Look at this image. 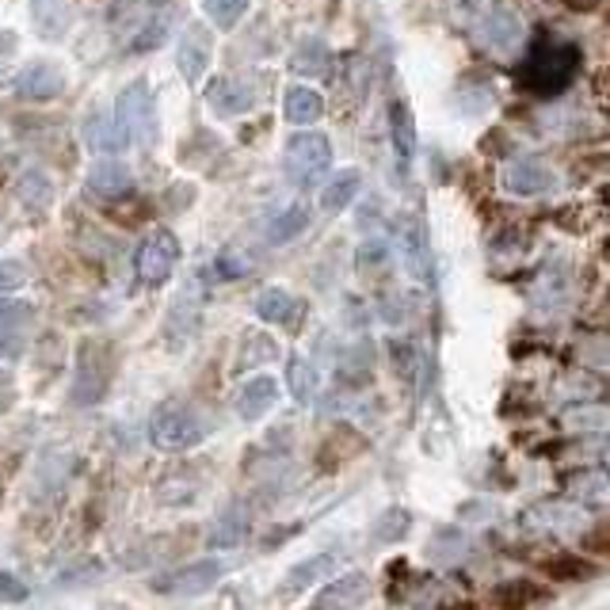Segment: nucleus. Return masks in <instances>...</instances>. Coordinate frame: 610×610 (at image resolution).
<instances>
[{
    "mask_svg": "<svg viewBox=\"0 0 610 610\" xmlns=\"http://www.w3.org/2000/svg\"><path fill=\"white\" fill-rule=\"evenodd\" d=\"M580 73V47H572V42H534L531 54H526L523 62V85L531 88V92H542V96H554V92H564V88L572 85V77Z\"/></svg>",
    "mask_w": 610,
    "mask_h": 610,
    "instance_id": "f257e3e1",
    "label": "nucleus"
},
{
    "mask_svg": "<svg viewBox=\"0 0 610 610\" xmlns=\"http://www.w3.org/2000/svg\"><path fill=\"white\" fill-rule=\"evenodd\" d=\"M211 435V423L188 401H165L149 416V443L157 450H191Z\"/></svg>",
    "mask_w": 610,
    "mask_h": 610,
    "instance_id": "f03ea898",
    "label": "nucleus"
},
{
    "mask_svg": "<svg viewBox=\"0 0 610 610\" xmlns=\"http://www.w3.org/2000/svg\"><path fill=\"white\" fill-rule=\"evenodd\" d=\"M115 126L123 141H134L141 149L157 145V107L145 80H130L115 100Z\"/></svg>",
    "mask_w": 610,
    "mask_h": 610,
    "instance_id": "7ed1b4c3",
    "label": "nucleus"
},
{
    "mask_svg": "<svg viewBox=\"0 0 610 610\" xmlns=\"http://www.w3.org/2000/svg\"><path fill=\"white\" fill-rule=\"evenodd\" d=\"M115 378V347L103 340H85L77 352V374H73V405H96Z\"/></svg>",
    "mask_w": 610,
    "mask_h": 610,
    "instance_id": "20e7f679",
    "label": "nucleus"
},
{
    "mask_svg": "<svg viewBox=\"0 0 610 610\" xmlns=\"http://www.w3.org/2000/svg\"><path fill=\"white\" fill-rule=\"evenodd\" d=\"M332 165V145L325 134L302 130L287 141V153H282V168L294 183H317Z\"/></svg>",
    "mask_w": 610,
    "mask_h": 610,
    "instance_id": "39448f33",
    "label": "nucleus"
},
{
    "mask_svg": "<svg viewBox=\"0 0 610 610\" xmlns=\"http://www.w3.org/2000/svg\"><path fill=\"white\" fill-rule=\"evenodd\" d=\"M180 264V241L173 229H153L138 249V279L145 287H161Z\"/></svg>",
    "mask_w": 610,
    "mask_h": 610,
    "instance_id": "423d86ee",
    "label": "nucleus"
},
{
    "mask_svg": "<svg viewBox=\"0 0 610 610\" xmlns=\"http://www.w3.org/2000/svg\"><path fill=\"white\" fill-rule=\"evenodd\" d=\"M259 103V88L252 77H218L206 88V107L218 118H241Z\"/></svg>",
    "mask_w": 610,
    "mask_h": 610,
    "instance_id": "0eeeda50",
    "label": "nucleus"
},
{
    "mask_svg": "<svg viewBox=\"0 0 610 610\" xmlns=\"http://www.w3.org/2000/svg\"><path fill=\"white\" fill-rule=\"evenodd\" d=\"M229 569H233L229 561L206 557V561L188 564V569L173 572V576H165L161 584H153V587H157V592H165V595H203V592H211L218 580H226Z\"/></svg>",
    "mask_w": 610,
    "mask_h": 610,
    "instance_id": "6e6552de",
    "label": "nucleus"
},
{
    "mask_svg": "<svg viewBox=\"0 0 610 610\" xmlns=\"http://www.w3.org/2000/svg\"><path fill=\"white\" fill-rule=\"evenodd\" d=\"M397 256H401V267H405L416 282L431 279V249H428V233H423L420 218H401V226H397Z\"/></svg>",
    "mask_w": 610,
    "mask_h": 610,
    "instance_id": "1a4fd4ad",
    "label": "nucleus"
},
{
    "mask_svg": "<svg viewBox=\"0 0 610 610\" xmlns=\"http://www.w3.org/2000/svg\"><path fill=\"white\" fill-rule=\"evenodd\" d=\"M199 314H203V287H199V279H191L188 287L176 294L173 314H168V321H165L168 344H173V347L188 344V340L195 336V329H199Z\"/></svg>",
    "mask_w": 610,
    "mask_h": 610,
    "instance_id": "9d476101",
    "label": "nucleus"
},
{
    "mask_svg": "<svg viewBox=\"0 0 610 610\" xmlns=\"http://www.w3.org/2000/svg\"><path fill=\"white\" fill-rule=\"evenodd\" d=\"M65 92V73L54 62H31L20 69L16 77V96L27 103H50Z\"/></svg>",
    "mask_w": 610,
    "mask_h": 610,
    "instance_id": "9b49d317",
    "label": "nucleus"
},
{
    "mask_svg": "<svg viewBox=\"0 0 610 610\" xmlns=\"http://www.w3.org/2000/svg\"><path fill=\"white\" fill-rule=\"evenodd\" d=\"M500 183H504V191H511V195L531 199V195L549 191L554 176H549V168L542 165L538 157H516V161H508V165H504Z\"/></svg>",
    "mask_w": 610,
    "mask_h": 610,
    "instance_id": "f8f14e48",
    "label": "nucleus"
},
{
    "mask_svg": "<svg viewBox=\"0 0 610 610\" xmlns=\"http://www.w3.org/2000/svg\"><path fill=\"white\" fill-rule=\"evenodd\" d=\"M367 592H370L367 572H344V576L329 580V584L321 587L314 610H352V607H359V602L367 599Z\"/></svg>",
    "mask_w": 610,
    "mask_h": 610,
    "instance_id": "ddd939ff",
    "label": "nucleus"
},
{
    "mask_svg": "<svg viewBox=\"0 0 610 610\" xmlns=\"http://www.w3.org/2000/svg\"><path fill=\"white\" fill-rule=\"evenodd\" d=\"M275 401H279V382H275L271 374H256L241 385V393H237V416L249 420V423H256L271 412Z\"/></svg>",
    "mask_w": 610,
    "mask_h": 610,
    "instance_id": "4468645a",
    "label": "nucleus"
},
{
    "mask_svg": "<svg viewBox=\"0 0 610 610\" xmlns=\"http://www.w3.org/2000/svg\"><path fill=\"white\" fill-rule=\"evenodd\" d=\"M256 317L267 325H279V329H294L297 317H302V302H297L290 290L267 287V290H259V297H256Z\"/></svg>",
    "mask_w": 610,
    "mask_h": 610,
    "instance_id": "2eb2a0df",
    "label": "nucleus"
},
{
    "mask_svg": "<svg viewBox=\"0 0 610 610\" xmlns=\"http://www.w3.org/2000/svg\"><path fill=\"white\" fill-rule=\"evenodd\" d=\"M390 138H393V157H397V173H401V180H405L408 168H412V153H416V118L408 103H393Z\"/></svg>",
    "mask_w": 610,
    "mask_h": 610,
    "instance_id": "dca6fc26",
    "label": "nucleus"
},
{
    "mask_svg": "<svg viewBox=\"0 0 610 610\" xmlns=\"http://www.w3.org/2000/svg\"><path fill=\"white\" fill-rule=\"evenodd\" d=\"M80 138H85V145L92 149V153H118V149L126 145L123 134H118L115 126V115H107V111L92 107L85 115V123H80Z\"/></svg>",
    "mask_w": 610,
    "mask_h": 610,
    "instance_id": "f3484780",
    "label": "nucleus"
},
{
    "mask_svg": "<svg viewBox=\"0 0 610 610\" xmlns=\"http://www.w3.org/2000/svg\"><path fill=\"white\" fill-rule=\"evenodd\" d=\"M180 73L195 85V80H203L206 65H211V35H206V27H188L180 39Z\"/></svg>",
    "mask_w": 610,
    "mask_h": 610,
    "instance_id": "a211bd4d",
    "label": "nucleus"
},
{
    "mask_svg": "<svg viewBox=\"0 0 610 610\" xmlns=\"http://www.w3.org/2000/svg\"><path fill=\"white\" fill-rule=\"evenodd\" d=\"M244 538H249V516H244V508H229L214 519L211 534H206V546L211 549H233V546H241Z\"/></svg>",
    "mask_w": 610,
    "mask_h": 610,
    "instance_id": "6ab92c4d",
    "label": "nucleus"
},
{
    "mask_svg": "<svg viewBox=\"0 0 610 610\" xmlns=\"http://www.w3.org/2000/svg\"><path fill=\"white\" fill-rule=\"evenodd\" d=\"M282 115L294 126H314L325 115V100L314 88H290L287 100H282Z\"/></svg>",
    "mask_w": 610,
    "mask_h": 610,
    "instance_id": "aec40b11",
    "label": "nucleus"
},
{
    "mask_svg": "<svg viewBox=\"0 0 610 610\" xmlns=\"http://www.w3.org/2000/svg\"><path fill=\"white\" fill-rule=\"evenodd\" d=\"M305 226H309V203H290V206H282L279 214H275V221L267 226V241L271 244H290L294 237H302L305 233Z\"/></svg>",
    "mask_w": 610,
    "mask_h": 610,
    "instance_id": "412c9836",
    "label": "nucleus"
},
{
    "mask_svg": "<svg viewBox=\"0 0 610 610\" xmlns=\"http://www.w3.org/2000/svg\"><path fill=\"white\" fill-rule=\"evenodd\" d=\"M31 16H35V31L50 42L65 39V31H69V9H65V0H35Z\"/></svg>",
    "mask_w": 610,
    "mask_h": 610,
    "instance_id": "4be33fe9",
    "label": "nucleus"
},
{
    "mask_svg": "<svg viewBox=\"0 0 610 610\" xmlns=\"http://www.w3.org/2000/svg\"><path fill=\"white\" fill-rule=\"evenodd\" d=\"M287 385L294 393L297 405H309L317 401V390H321V378H317V367L302 355H290L287 359Z\"/></svg>",
    "mask_w": 610,
    "mask_h": 610,
    "instance_id": "5701e85b",
    "label": "nucleus"
},
{
    "mask_svg": "<svg viewBox=\"0 0 610 610\" xmlns=\"http://www.w3.org/2000/svg\"><path fill=\"white\" fill-rule=\"evenodd\" d=\"M88 191H96V195H103V199L123 195V191H130V168L115 165V161H100V165H92V173H88Z\"/></svg>",
    "mask_w": 610,
    "mask_h": 610,
    "instance_id": "b1692460",
    "label": "nucleus"
},
{
    "mask_svg": "<svg viewBox=\"0 0 610 610\" xmlns=\"http://www.w3.org/2000/svg\"><path fill=\"white\" fill-rule=\"evenodd\" d=\"M359 191H363V176L355 173V168H344V173H340L336 180L321 191V206L329 214H340V211H347V206L355 203V195H359Z\"/></svg>",
    "mask_w": 610,
    "mask_h": 610,
    "instance_id": "393cba45",
    "label": "nucleus"
},
{
    "mask_svg": "<svg viewBox=\"0 0 610 610\" xmlns=\"http://www.w3.org/2000/svg\"><path fill=\"white\" fill-rule=\"evenodd\" d=\"M332 569H336V557L332 554L305 557V561H297L294 569L287 572V592H302V587H309V584H321Z\"/></svg>",
    "mask_w": 610,
    "mask_h": 610,
    "instance_id": "a878e982",
    "label": "nucleus"
},
{
    "mask_svg": "<svg viewBox=\"0 0 610 610\" xmlns=\"http://www.w3.org/2000/svg\"><path fill=\"white\" fill-rule=\"evenodd\" d=\"M485 35L496 50H516L519 47V35H523V24L516 20V12L508 9H493L485 20Z\"/></svg>",
    "mask_w": 610,
    "mask_h": 610,
    "instance_id": "bb28decb",
    "label": "nucleus"
},
{
    "mask_svg": "<svg viewBox=\"0 0 610 610\" xmlns=\"http://www.w3.org/2000/svg\"><path fill=\"white\" fill-rule=\"evenodd\" d=\"M290 69H294L297 77H321V73L329 69V47H325L321 39H305L302 47L294 50V58H290Z\"/></svg>",
    "mask_w": 610,
    "mask_h": 610,
    "instance_id": "cd10ccee",
    "label": "nucleus"
},
{
    "mask_svg": "<svg viewBox=\"0 0 610 610\" xmlns=\"http://www.w3.org/2000/svg\"><path fill=\"white\" fill-rule=\"evenodd\" d=\"M496 610H531V602H538V587L526 580H508L493 592Z\"/></svg>",
    "mask_w": 610,
    "mask_h": 610,
    "instance_id": "c85d7f7f",
    "label": "nucleus"
},
{
    "mask_svg": "<svg viewBox=\"0 0 610 610\" xmlns=\"http://www.w3.org/2000/svg\"><path fill=\"white\" fill-rule=\"evenodd\" d=\"M542 569H546V576L554 580V584H572V580L592 576V564H587L580 554H561V557H554V561L542 564Z\"/></svg>",
    "mask_w": 610,
    "mask_h": 610,
    "instance_id": "c756f323",
    "label": "nucleus"
},
{
    "mask_svg": "<svg viewBox=\"0 0 610 610\" xmlns=\"http://www.w3.org/2000/svg\"><path fill=\"white\" fill-rule=\"evenodd\" d=\"M16 195H20V203H27V206H50L54 203V188H50V180L42 173H24L20 176V188H16Z\"/></svg>",
    "mask_w": 610,
    "mask_h": 610,
    "instance_id": "7c9ffc66",
    "label": "nucleus"
},
{
    "mask_svg": "<svg viewBox=\"0 0 610 610\" xmlns=\"http://www.w3.org/2000/svg\"><path fill=\"white\" fill-rule=\"evenodd\" d=\"M408 526H412V516H408L405 508H390V511H382V519H378V526H374L370 534H374V542L390 546V542H401V538H405Z\"/></svg>",
    "mask_w": 610,
    "mask_h": 610,
    "instance_id": "2f4dec72",
    "label": "nucleus"
},
{
    "mask_svg": "<svg viewBox=\"0 0 610 610\" xmlns=\"http://www.w3.org/2000/svg\"><path fill=\"white\" fill-rule=\"evenodd\" d=\"M244 12H249V0H206V16H211L214 27H221V31H233Z\"/></svg>",
    "mask_w": 610,
    "mask_h": 610,
    "instance_id": "473e14b6",
    "label": "nucleus"
},
{
    "mask_svg": "<svg viewBox=\"0 0 610 610\" xmlns=\"http://www.w3.org/2000/svg\"><path fill=\"white\" fill-rule=\"evenodd\" d=\"M340 370H344V382H367L370 370H374V352H370L367 344L352 347V352L344 355V363H340Z\"/></svg>",
    "mask_w": 610,
    "mask_h": 610,
    "instance_id": "72a5a7b5",
    "label": "nucleus"
},
{
    "mask_svg": "<svg viewBox=\"0 0 610 610\" xmlns=\"http://www.w3.org/2000/svg\"><path fill=\"white\" fill-rule=\"evenodd\" d=\"M275 355H279L275 340L264 336V332H252V336H244V344H241V367H259V363L275 359Z\"/></svg>",
    "mask_w": 610,
    "mask_h": 610,
    "instance_id": "f704fd0d",
    "label": "nucleus"
},
{
    "mask_svg": "<svg viewBox=\"0 0 610 610\" xmlns=\"http://www.w3.org/2000/svg\"><path fill=\"white\" fill-rule=\"evenodd\" d=\"M27 282V267L20 259H4L0 256V294H12Z\"/></svg>",
    "mask_w": 610,
    "mask_h": 610,
    "instance_id": "c9c22d12",
    "label": "nucleus"
},
{
    "mask_svg": "<svg viewBox=\"0 0 610 610\" xmlns=\"http://www.w3.org/2000/svg\"><path fill=\"white\" fill-rule=\"evenodd\" d=\"M244 271H249V256H237L233 249L214 259V275H218V279H237V275H244Z\"/></svg>",
    "mask_w": 610,
    "mask_h": 610,
    "instance_id": "e433bc0d",
    "label": "nucleus"
},
{
    "mask_svg": "<svg viewBox=\"0 0 610 610\" xmlns=\"http://www.w3.org/2000/svg\"><path fill=\"white\" fill-rule=\"evenodd\" d=\"M27 599V584L16 572H0V602H24Z\"/></svg>",
    "mask_w": 610,
    "mask_h": 610,
    "instance_id": "4c0bfd02",
    "label": "nucleus"
},
{
    "mask_svg": "<svg viewBox=\"0 0 610 610\" xmlns=\"http://www.w3.org/2000/svg\"><path fill=\"white\" fill-rule=\"evenodd\" d=\"M24 352V329H0V359Z\"/></svg>",
    "mask_w": 610,
    "mask_h": 610,
    "instance_id": "58836bf2",
    "label": "nucleus"
},
{
    "mask_svg": "<svg viewBox=\"0 0 610 610\" xmlns=\"http://www.w3.org/2000/svg\"><path fill=\"white\" fill-rule=\"evenodd\" d=\"M584 546H592L595 554H607V526H599V531H595L592 538L584 542Z\"/></svg>",
    "mask_w": 610,
    "mask_h": 610,
    "instance_id": "ea45409f",
    "label": "nucleus"
},
{
    "mask_svg": "<svg viewBox=\"0 0 610 610\" xmlns=\"http://www.w3.org/2000/svg\"><path fill=\"white\" fill-rule=\"evenodd\" d=\"M145 4H153V9H173L176 0H145Z\"/></svg>",
    "mask_w": 610,
    "mask_h": 610,
    "instance_id": "a19ab883",
    "label": "nucleus"
},
{
    "mask_svg": "<svg viewBox=\"0 0 610 610\" xmlns=\"http://www.w3.org/2000/svg\"><path fill=\"white\" fill-rule=\"evenodd\" d=\"M450 610H478V607H473V602H462V607H450Z\"/></svg>",
    "mask_w": 610,
    "mask_h": 610,
    "instance_id": "79ce46f5",
    "label": "nucleus"
}]
</instances>
